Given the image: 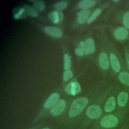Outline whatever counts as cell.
Segmentation results:
<instances>
[{
  "instance_id": "6da1fadb",
  "label": "cell",
  "mask_w": 129,
  "mask_h": 129,
  "mask_svg": "<svg viewBox=\"0 0 129 129\" xmlns=\"http://www.w3.org/2000/svg\"><path fill=\"white\" fill-rule=\"evenodd\" d=\"M126 115L116 111L101 116L88 129H116L126 119Z\"/></svg>"
},
{
  "instance_id": "7a4b0ae2",
  "label": "cell",
  "mask_w": 129,
  "mask_h": 129,
  "mask_svg": "<svg viewBox=\"0 0 129 129\" xmlns=\"http://www.w3.org/2000/svg\"><path fill=\"white\" fill-rule=\"evenodd\" d=\"M117 112L126 114L129 112V87L125 86L116 96Z\"/></svg>"
},
{
  "instance_id": "3957f363",
  "label": "cell",
  "mask_w": 129,
  "mask_h": 129,
  "mask_svg": "<svg viewBox=\"0 0 129 129\" xmlns=\"http://www.w3.org/2000/svg\"><path fill=\"white\" fill-rule=\"evenodd\" d=\"M60 95L57 92H54L51 94L45 100L43 105V112L38 116H37L34 119L33 123H36L38 122L42 118L44 112L46 111L50 110L57 103L59 100Z\"/></svg>"
},
{
  "instance_id": "277c9868",
  "label": "cell",
  "mask_w": 129,
  "mask_h": 129,
  "mask_svg": "<svg viewBox=\"0 0 129 129\" xmlns=\"http://www.w3.org/2000/svg\"><path fill=\"white\" fill-rule=\"evenodd\" d=\"M67 107V102L65 100L61 99L50 110L49 114L52 117H57L61 115Z\"/></svg>"
},
{
  "instance_id": "5b68a950",
  "label": "cell",
  "mask_w": 129,
  "mask_h": 129,
  "mask_svg": "<svg viewBox=\"0 0 129 129\" xmlns=\"http://www.w3.org/2000/svg\"><path fill=\"white\" fill-rule=\"evenodd\" d=\"M66 93L71 96H75L81 91V87L77 81H73L70 82L64 88Z\"/></svg>"
},
{
  "instance_id": "8992f818",
  "label": "cell",
  "mask_w": 129,
  "mask_h": 129,
  "mask_svg": "<svg viewBox=\"0 0 129 129\" xmlns=\"http://www.w3.org/2000/svg\"><path fill=\"white\" fill-rule=\"evenodd\" d=\"M116 97L114 95L110 96L106 100L104 105V111L105 113H111L116 107Z\"/></svg>"
},
{
  "instance_id": "52a82bcc",
  "label": "cell",
  "mask_w": 129,
  "mask_h": 129,
  "mask_svg": "<svg viewBox=\"0 0 129 129\" xmlns=\"http://www.w3.org/2000/svg\"><path fill=\"white\" fill-rule=\"evenodd\" d=\"M109 61L113 71L116 73H119L121 70V66L120 62L117 55L111 52L109 54Z\"/></svg>"
},
{
  "instance_id": "ba28073f",
  "label": "cell",
  "mask_w": 129,
  "mask_h": 129,
  "mask_svg": "<svg viewBox=\"0 0 129 129\" xmlns=\"http://www.w3.org/2000/svg\"><path fill=\"white\" fill-rule=\"evenodd\" d=\"M128 34L129 32L127 29L123 27L117 28L113 33L115 38L119 41L125 40L127 38Z\"/></svg>"
},
{
  "instance_id": "9c48e42d",
  "label": "cell",
  "mask_w": 129,
  "mask_h": 129,
  "mask_svg": "<svg viewBox=\"0 0 129 129\" xmlns=\"http://www.w3.org/2000/svg\"><path fill=\"white\" fill-rule=\"evenodd\" d=\"M44 31L49 36L54 38H60L62 35L61 30L56 27L46 26L44 28Z\"/></svg>"
},
{
  "instance_id": "30bf717a",
  "label": "cell",
  "mask_w": 129,
  "mask_h": 129,
  "mask_svg": "<svg viewBox=\"0 0 129 129\" xmlns=\"http://www.w3.org/2000/svg\"><path fill=\"white\" fill-rule=\"evenodd\" d=\"M48 17L52 22L54 24H58L63 20V14L62 12L59 11H54L50 12L48 15Z\"/></svg>"
},
{
  "instance_id": "8fae6325",
  "label": "cell",
  "mask_w": 129,
  "mask_h": 129,
  "mask_svg": "<svg viewBox=\"0 0 129 129\" xmlns=\"http://www.w3.org/2000/svg\"><path fill=\"white\" fill-rule=\"evenodd\" d=\"M90 11L88 9H83L77 13V22L80 24H83L88 21Z\"/></svg>"
},
{
  "instance_id": "7c38bea8",
  "label": "cell",
  "mask_w": 129,
  "mask_h": 129,
  "mask_svg": "<svg viewBox=\"0 0 129 129\" xmlns=\"http://www.w3.org/2000/svg\"><path fill=\"white\" fill-rule=\"evenodd\" d=\"M99 63L101 68L104 70H107L110 66L109 58L105 52H101L99 56Z\"/></svg>"
},
{
  "instance_id": "4fadbf2b",
  "label": "cell",
  "mask_w": 129,
  "mask_h": 129,
  "mask_svg": "<svg viewBox=\"0 0 129 129\" xmlns=\"http://www.w3.org/2000/svg\"><path fill=\"white\" fill-rule=\"evenodd\" d=\"M95 43L91 38H87L85 41V54L88 55L93 53L95 51Z\"/></svg>"
},
{
  "instance_id": "5bb4252c",
  "label": "cell",
  "mask_w": 129,
  "mask_h": 129,
  "mask_svg": "<svg viewBox=\"0 0 129 129\" xmlns=\"http://www.w3.org/2000/svg\"><path fill=\"white\" fill-rule=\"evenodd\" d=\"M119 82L124 86L129 87V72L126 70L121 71L118 75Z\"/></svg>"
},
{
  "instance_id": "9a60e30c",
  "label": "cell",
  "mask_w": 129,
  "mask_h": 129,
  "mask_svg": "<svg viewBox=\"0 0 129 129\" xmlns=\"http://www.w3.org/2000/svg\"><path fill=\"white\" fill-rule=\"evenodd\" d=\"M95 4L96 1L94 0H83L79 3L78 7L79 9H82L83 10L92 7Z\"/></svg>"
},
{
  "instance_id": "2e32d148",
  "label": "cell",
  "mask_w": 129,
  "mask_h": 129,
  "mask_svg": "<svg viewBox=\"0 0 129 129\" xmlns=\"http://www.w3.org/2000/svg\"><path fill=\"white\" fill-rule=\"evenodd\" d=\"M25 12L30 16L32 17H36L38 15L37 10L30 6H25L24 7Z\"/></svg>"
},
{
  "instance_id": "e0dca14e",
  "label": "cell",
  "mask_w": 129,
  "mask_h": 129,
  "mask_svg": "<svg viewBox=\"0 0 129 129\" xmlns=\"http://www.w3.org/2000/svg\"><path fill=\"white\" fill-rule=\"evenodd\" d=\"M68 2L67 1H61L55 3L54 5V8L57 11L64 10L68 6Z\"/></svg>"
},
{
  "instance_id": "ac0fdd59",
  "label": "cell",
  "mask_w": 129,
  "mask_h": 129,
  "mask_svg": "<svg viewBox=\"0 0 129 129\" xmlns=\"http://www.w3.org/2000/svg\"><path fill=\"white\" fill-rule=\"evenodd\" d=\"M71 65V60L70 55L68 53H65L63 55V67L64 69L67 71L70 70Z\"/></svg>"
},
{
  "instance_id": "d6986e66",
  "label": "cell",
  "mask_w": 129,
  "mask_h": 129,
  "mask_svg": "<svg viewBox=\"0 0 129 129\" xmlns=\"http://www.w3.org/2000/svg\"><path fill=\"white\" fill-rule=\"evenodd\" d=\"M101 10L100 9H96L93 13H92V14L90 16L89 18L88 19V21H87V23L88 24H90L92 22H93V21H94L100 15V14L101 13Z\"/></svg>"
},
{
  "instance_id": "ffe728a7",
  "label": "cell",
  "mask_w": 129,
  "mask_h": 129,
  "mask_svg": "<svg viewBox=\"0 0 129 129\" xmlns=\"http://www.w3.org/2000/svg\"><path fill=\"white\" fill-rule=\"evenodd\" d=\"M34 6L36 10L39 11H42L45 9V3L42 1H35Z\"/></svg>"
},
{
  "instance_id": "44dd1931",
  "label": "cell",
  "mask_w": 129,
  "mask_h": 129,
  "mask_svg": "<svg viewBox=\"0 0 129 129\" xmlns=\"http://www.w3.org/2000/svg\"><path fill=\"white\" fill-rule=\"evenodd\" d=\"M122 23L125 28L129 29V11L126 12L122 18Z\"/></svg>"
},
{
  "instance_id": "7402d4cb",
  "label": "cell",
  "mask_w": 129,
  "mask_h": 129,
  "mask_svg": "<svg viewBox=\"0 0 129 129\" xmlns=\"http://www.w3.org/2000/svg\"><path fill=\"white\" fill-rule=\"evenodd\" d=\"M124 56L125 69L129 72V50L127 48L124 49Z\"/></svg>"
},
{
  "instance_id": "603a6c76",
  "label": "cell",
  "mask_w": 129,
  "mask_h": 129,
  "mask_svg": "<svg viewBox=\"0 0 129 129\" xmlns=\"http://www.w3.org/2000/svg\"><path fill=\"white\" fill-rule=\"evenodd\" d=\"M73 76V73L70 70L65 71L63 74V80L64 81H67L69 79L72 78Z\"/></svg>"
},
{
  "instance_id": "cb8c5ba5",
  "label": "cell",
  "mask_w": 129,
  "mask_h": 129,
  "mask_svg": "<svg viewBox=\"0 0 129 129\" xmlns=\"http://www.w3.org/2000/svg\"><path fill=\"white\" fill-rule=\"evenodd\" d=\"M25 12V9H24V8H22L20 9L18 11V13L15 14V18L16 19H19Z\"/></svg>"
},
{
  "instance_id": "d4e9b609",
  "label": "cell",
  "mask_w": 129,
  "mask_h": 129,
  "mask_svg": "<svg viewBox=\"0 0 129 129\" xmlns=\"http://www.w3.org/2000/svg\"><path fill=\"white\" fill-rule=\"evenodd\" d=\"M75 53L78 56H83L84 55L85 52L82 49L78 47L75 49Z\"/></svg>"
},
{
  "instance_id": "484cf974",
  "label": "cell",
  "mask_w": 129,
  "mask_h": 129,
  "mask_svg": "<svg viewBox=\"0 0 129 129\" xmlns=\"http://www.w3.org/2000/svg\"><path fill=\"white\" fill-rule=\"evenodd\" d=\"M79 48H80L81 49H82L84 52H85V42L84 41H81L79 44Z\"/></svg>"
},
{
  "instance_id": "4316f807",
  "label": "cell",
  "mask_w": 129,
  "mask_h": 129,
  "mask_svg": "<svg viewBox=\"0 0 129 129\" xmlns=\"http://www.w3.org/2000/svg\"><path fill=\"white\" fill-rule=\"evenodd\" d=\"M43 126V123H40L38 124H36V125H35L32 126L31 127H30L29 129H40Z\"/></svg>"
},
{
  "instance_id": "83f0119b",
  "label": "cell",
  "mask_w": 129,
  "mask_h": 129,
  "mask_svg": "<svg viewBox=\"0 0 129 129\" xmlns=\"http://www.w3.org/2000/svg\"><path fill=\"white\" fill-rule=\"evenodd\" d=\"M40 129H53L52 127L51 126H44V127H41Z\"/></svg>"
},
{
  "instance_id": "f1b7e54d",
  "label": "cell",
  "mask_w": 129,
  "mask_h": 129,
  "mask_svg": "<svg viewBox=\"0 0 129 129\" xmlns=\"http://www.w3.org/2000/svg\"><path fill=\"white\" fill-rule=\"evenodd\" d=\"M120 129H128V127L127 126H125V125H124L123 126H122L121 128H120Z\"/></svg>"
},
{
  "instance_id": "f546056e",
  "label": "cell",
  "mask_w": 129,
  "mask_h": 129,
  "mask_svg": "<svg viewBox=\"0 0 129 129\" xmlns=\"http://www.w3.org/2000/svg\"><path fill=\"white\" fill-rule=\"evenodd\" d=\"M113 2H118L119 1H112Z\"/></svg>"
},
{
  "instance_id": "4dcf8cb0",
  "label": "cell",
  "mask_w": 129,
  "mask_h": 129,
  "mask_svg": "<svg viewBox=\"0 0 129 129\" xmlns=\"http://www.w3.org/2000/svg\"><path fill=\"white\" fill-rule=\"evenodd\" d=\"M127 49H128V50H129V45H128V47H126Z\"/></svg>"
}]
</instances>
